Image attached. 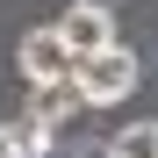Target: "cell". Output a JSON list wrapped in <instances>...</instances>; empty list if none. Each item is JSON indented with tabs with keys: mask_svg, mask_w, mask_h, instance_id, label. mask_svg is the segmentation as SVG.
<instances>
[{
	"mask_svg": "<svg viewBox=\"0 0 158 158\" xmlns=\"http://www.w3.org/2000/svg\"><path fill=\"white\" fill-rule=\"evenodd\" d=\"M0 158H22V144H15V122H0Z\"/></svg>",
	"mask_w": 158,
	"mask_h": 158,
	"instance_id": "6",
	"label": "cell"
},
{
	"mask_svg": "<svg viewBox=\"0 0 158 158\" xmlns=\"http://www.w3.org/2000/svg\"><path fill=\"white\" fill-rule=\"evenodd\" d=\"M137 50H122V43H108V50H94V58H79L72 65V86H79V101L86 108H115V101H129L137 94Z\"/></svg>",
	"mask_w": 158,
	"mask_h": 158,
	"instance_id": "1",
	"label": "cell"
},
{
	"mask_svg": "<svg viewBox=\"0 0 158 158\" xmlns=\"http://www.w3.org/2000/svg\"><path fill=\"white\" fill-rule=\"evenodd\" d=\"M108 158H158V122H122L115 137H108Z\"/></svg>",
	"mask_w": 158,
	"mask_h": 158,
	"instance_id": "5",
	"label": "cell"
},
{
	"mask_svg": "<svg viewBox=\"0 0 158 158\" xmlns=\"http://www.w3.org/2000/svg\"><path fill=\"white\" fill-rule=\"evenodd\" d=\"M79 108H86V101H79L72 79H58V86H29V122H43L50 137H58V122H65V115H79Z\"/></svg>",
	"mask_w": 158,
	"mask_h": 158,
	"instance_id": "4",
	"label": "cell"
},
{
	"mask_svg": "<svg viewBox=\"0 0 158 158\" xmlns=\"http://www.w3.org/2000/svg\"><path fill=\"white\" fill-rule=\"evenodd\" d=\"M72 50L58 43V29H29L22 36V79H29V86H58V79H72Z\"/></svg>",
	"mask_w": 158,
	"mask_h": 158,
	"instance_id": "3",
	"label": "cell"
},
{
	"mask_svg": "<svg viewBox=\"0 0 158 158\" xmlns=\"http://www.w3.org/2000/svg\"><path fill=\"white\" fill-rule=\"evenodd\" d=\"M50 29H58V43L72 50V58H94V50H108V43H115V15H101V7H79V0H72V7L50 22Z\"/></svg>",
	"mask_w": 158,
	"mask_h": 158,
	"instance_id": "2",
	"label": "cell"
},
{
	"mask_svg": "<svg viewBox=\"0 0 158 158\" xmlns=\"http://www.w3.org/2000/svg\"><path fill=\"white\" fill-rule=\"evenodd\" d=\"M79 7H101V15H115V0H79Z\"/></svg>",
	"mask_w": 158,
	"mask_h": 158,
	"instance_id": "7",
	"label": "cell"
}]
</instances>
